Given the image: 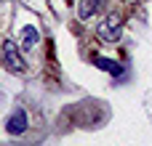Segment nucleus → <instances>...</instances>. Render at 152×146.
Masks as SVG:
<instances>
[{"instance_id":"nucleus-1","label":"nucleus","mask_w":152,"mask_h":146,"mask_svg":"<svg viewBox=\"0 0 152 146\" xmlns=\"http://www.w3.org/2000/svg\"><path fill=\"white\" fill-rule=\"evenodd\" d=\"M120 32H123V19L118 13H110L99 27H96V37L102 43H118L120 40Z\"/></svg>"},{"instance_id":"nucleus-2","label":"nucleus","mask_w":152,"mask_h":146,"mask_svg":"<svg viewBox=\"0 0 152 146\" xmlns=\"http://www.w3.org/2000/svg\"><path fill=\"white\" fill-rule=\"evenodd\" d=\"M3 64H5V69H11V72H27V61L21 59L19 45H16L13 40H5V43H3Z\"/></svg>"},{"instance_id":"nucleus-3","label":"nucleus","mask_w":152,"mask_h":146,"mask_svg":"<svg viewBox=\"0 0 152 146\" xmlns=\"http://www.w3.org/2000/svg\"><path fill=\"white\" fill-rule=\"evenodd\" d=\"M27 125H29V120H27V112H24V109H13V112L5 117V130H8L11 136L27 133Z\"/></svg>"},{"instance_id":"nucleus-4","label":"nucleus","mask_w":152,"mask_h":146,"mask_svg":"<svg viewBox=\"0 0 152 146\" xmlns=\"http://www.w3.org/2000/svg\"><path fill=\"white\" fill-rule=\"evenodd\" d=\"M99 8H102V0H80V3H77V19L88 21L91 16H96Z\"/></svg>"},{"instance_id":"nucleus-5","label":"nucleus","mask_w":152,"mask_h":146,"mask_svg":"<svg viewBox=\"0 0 152 146\" xmlns=\"http://www.w3.org/2000/svg\"><path fill=\"white\" fill-rule=\"evenodd\" d=\"M37 43H40V32H37V27L27 24V27L21 29V45H24V48H35Z\"/></svg>"},{"instance_id":"nucleus-6","label":"nucleus","mask_w":152,"mask_h":146,"mask_svg":"<svg viewBox=\"0 0 152 146\" xmlns=\"http://www.w3.org/2000/svg\"><path fill=\"white\" fill-rule=\"evenodd\" d=\"M96 66H102V69H107V72H110V74H112L115 80H118V77L123 74V66H120L118 61H112V59H96Z\"/></svg>"}]
</instances>
